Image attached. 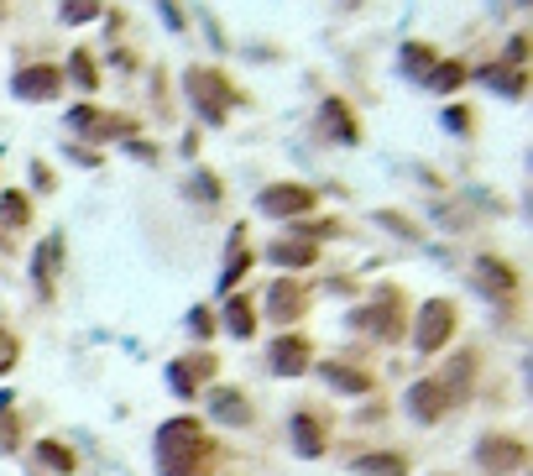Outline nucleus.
<instances>
[{
  "label": "nucleus",
  "instance_id": "nucleus-12",
  "mask_svg": "<svg viewBox=\"0 0 533 476\" xmlns=\"http://www.w3.org/2000/svg\"><path fill=\"white\" fill-rule=\"evenodd\" d=\"M272 372L277 377H304L309 372V340L304 335H277L272 340Z\"/></svg>",
  "mask_w": 533,
  "mask_h": 476
},
{
  "label": "nucleus",
  "instance_id": "nucleus-16",
  "mask_svg": "<svg viewBox=\"0 0 533 476\" xmlns=\"http://www.w3.org/2000/svg\"><path fill=\"white\" fill-rule=\"evenodd\" d=\"M319 126L330 131L335 142H345V147L361 142V126H356V116H351V105H345V100H324L319 105Z\"/></svg>",
  "mask_w": 533,
  "mask_h": 476
},
{
  "label": "nucleus",
  "instance_id": "nucleus-7",
  "mask_svg": "<svg viewBox=\"0 0 533 476\" xmlns=\"http://www.w3.org/2000/svg\"><path fill=\"white\" fill-rule=\"evenodd\" d=\"M314 204H319V194L309 184H272V189L257 194V210L277 215V220H298L304 210H314Z\"/></svg>",
  "mask_w": 533,
  "mask_h": 476
},
{
  "label": "nucleus",
  "instance_id": "nucleus-28",
  "mask_svg": "<svg viewBox=\"0 0 533 476\" xmlns=\"http://www.w3.org/2000/svg\"><path fill=\"white\" fill-rule=\"evenodd\" d=\"M63 79H74L79 89H100V74H95V58H89V53H74V58H68Z\"/></svg>",
  "mask_w": 533,
  "mask_h": 476
},
{
  "label": "nucleus",
  "instance_id": "nucleus-15",
  "mask_svg": "<svg viewBox=\"0 0 533 476\" xmlns=\"http://www.w3.org/2000/svg\"><path fill=\"white\" fill-rule=\"evenodd\" d=\"M58 267H63V236H48L37 246V257H32V283L42 299H53V288H58Z\"/></svg>",
  "mask_w": 533,
  "mask_h": 476
},
{
  "label": "nucleus",
  "instance_id": "nucleus-24",
  "mask_svg": "<svg viewBox=\"0 0 533 476\" xmlns=\"http://www.w3.org/2000/svg\"><path fill=\"white\" fill-rule=\"evenodd\" d=\"M246 267H251V252H246V231L236 225V231H230V252H225V278H220V288L230 293V288H236V278H241Z\"/></svg>",
  "mask_w": 533,
  "mask_h": 476
},
{
  "label": "nucleus",
  "instance_id": "nucleus-31",
  "mask_svg": "<svg viewBox=\"0 0 533 476\" xmlns=\"http://www.w3.org/2000/svg\"><path fill=\"white\" fill-rule=\"evenodd\" d=\"M16 361H21V340H16L11 330H0V377H6Z\"/></svg>",
  "mask_w": 533,
  "mask_h": 476
},
{
  "label": "nucleus",
  "instance_id": "nucleus-14",
  "mask_svg": "<svg viewBox=\"0 0 533 476\" xmlns=\"http://www.w3.org/2000/svg\"><path fill=\"white\" fill-rule=\"evenodd\" d=\"M434 382H439V393H445L450 403L471 398V382H476V351H460L445 372H434Z\"/></svg>",
  "mask_w": 533,
  "mask_h": 476
},
{
  "label": "nucleus",
  "instance_id": "nucleus-5",
  "mask_svg": "<svg viewBox=\"0 0 533 476\" xmlns=\"http://www.w3.org/2000/svg\"><path fill=\"white\" fill-rule=\"evenodd\" d=\"M68 126H74V136H89V142H131V136H136V121H131V116L95 110V105H74Z\"/></svg>",
  "mask_w": 533,
  "mask_h": 476
},
{
  "label": "nucleus",
  "instance_id": "nucleus-6",
  "mask_svg": "<svg viewBox=\"0 0 533 476\" xmlns=\"http://www.w3.org/2000/svg\"><path fill=\"white\" fill-rule=\"evenodd\" d=\"M523 461H528V445L513 435H486L476 445V466L486 476H513V471H523Z\"/></svg>",
  "mask_w": 533,
  "mask_h": 476
},
{
  "label": "nucleus",
  "instance_id": "nucleus-19",
  "mask_svg": "<svg viewBox=\"0 0 533 476\" xmlns=\"http://www.w3.org/2000/svg\"><path fill=\"white\" fill-rule=\"evenodd\" d=\"M32 461H42V471H53V476H74L79 471V456L63 440H37L32 445Z\"/></svg>",
  "mask_w": 533,
  "mask_h": 476
},
{
  "label": "nucleus",
  "instance_id": "nucleus-11",
  "mask_svg": "<svg viewBox=\"0 0 533 476\" xmlns=\"http://www.w3.org/2000/svg\"><path fill=\"white\" fill-rule=\"evenodd\" d=\"M324 445H330V424H324L314 408H298L293 414V450L298 456H324Z\"/></svg>",
  "mask_w": 533,
  "mask_h": 476
},
{
  "label": "nucleus",
  "instance_id": "nucleus-25",
  "mask_svg": "<svg viewBox=\"0 0 533 476\" xmlns=\"http://www.w3.org/2000/svg\"><path fill=\"white\" fill-rule=\"evenodd\" d=\"M481 79H486V84H497L507 100H518L523 89H528V79H523V74H513V68H502V63H486V68H481Z\"/></svg>",
  "mask_w": 533,
  "mask_h": 476
},
{
  "label": "nucleus",
  "instance_id": "nucleus-29",
  "mask_svg": "<svg viewBox=\"0 0 533 476\" xmlns=\"http://www.w3.org/2000/svg\"><path fill=\"white\" fill-rule=\"evenodd\" d=\"M403 68H408V74L424 84V79L434 74V53L424 48V42H408V48H403Z\"/></svg>",
  "mask_w": 533,
  "mask_h": 476
},
{
  "label": "nucleus",
  "instance_id": "nucleus-34",
  "mask_svg": "<svg viewBox=\"0 0 533 476\" xmlns=\"http://www.w3.org/2000/svg\"><path fill=\"white\" fill-rule=\"evenodd\" d=\"M189 330H194L199 340H210V335H215V314H210V309H194V314H189Z\"/></svg>",
  "mask_w": 533,
  "mask_h": 476
},
{
  "label": "nucleus",
  "instance_id": "nucleus-33",
  "mask_svg": "<svg viewBox=\"0 0 533 476\" xmlns=\"http://www.w3.org/2000/svg\"><path fill=\"white\" fill-rule=\"evenodd\" d=\"M16 445H21V424H16V414L0 408V450H16Z\"/></svg>",
  "mask_w": 533,
  "mask_h": 476
},
{
  "label": "nucleus",
  "instance_id": "nucleus-22",
  "mask_svg": "<svg viewBox=\"0 0 533 476\" xmlns=\"http://www.w3.org/2000/svg\"><path fill=\"white\" fill-rule=\"evenodd\" d=\"M210 414L220 424H251V403L236 388H220V393H210Z\"/></svg>",
  "mask_w": 533,
  "mask_h": 476
},
{
  "label": "nucleus",
  "instance_id": "nucleus-18",
  "mask_svg": "<svg viewBox=\"0 0 533 476\" xmlns=\"http://www.w3.org/2000/svg\"><path fill=\"white\" fill-rule=\"evenodd\" d=\"M324 382L340 388V393H372V388H377V377L361 372V367H351V361H324Z\"/></svg>",
  "mask_w": 533,
  "mask_h": 476
},
{
  "label": "nucleus",
  "instance_id": "nucleus-2",
  "mask_svg": "<svg viewBox=\"0 0 533 476\" xmlns=\"http://www.w3.org/2000/svg\"><path fill=\"white\" fill-rule=\"evenodd\" d=\"M351 325L366 330V335H377V340H403V335H408L403 293H398V288H382V293H377V304H366V309L351 314Z\"/></svg>",
  "mask_w": 533,
  "mask_h": 476
},
{
  "label": "nucleus",
  "instance_id": "nucleus-20",
  "mask_svg": "<svg viewBox=\"0 0 533 476\" xmlns=\"http://www.w3.org/2000/svg\"><path fill=\"white\" fill-rule=\"evenodd\" d=\"M476 283L486 293H502V299H507V293H518V272L507 267V262H497V257H481L476 262Z\"/></svg>",
  "mask_w": 533,
  "mask_h": 476
},
{
  "label": "nucleus",
  "instance_id": "nucleus-30",
  "mask_svg": "<svg viewBox=\"0 0 533 476\" xmlns=\"http://www.w3.org/2000/svg\"><path fill=\"white\" fill-rule=\"evenodd\" d=\"M162 476H210V445L199 450V456H189V461H178V466H168Z\"/></svg>",
  "mask_w": 533,
  "mask_h": 476
},
{
  "label": "nucleus",
  "instance_id": "nucleus-4",
  "mask_svg": "<svg viewBox=\"0 0 533 476\" xmlns=\"http://www.w3.org/2000/svg\"><path fill=\"white\" fill-rule=\"evenodd\" d=\"M455 325H460L455 304H450V299H429V304L419 309V325H413V346H419L424 356L445 351V346H450V335H455Z\"/></svg>",
  "mask_w": 533,
  "mask_h": 476
},
{
  "label": "nucleus",
  "instance_id": "nucleus-38",
  "mask_svg": "<svg viewBox=\"0 0 533 476\" xmlns=\"http://www.w3.org/2000/svg\"><path fill=\"white\" fill-rule=\"evenodd\" d=\"M131 152H136V157H147V163L157 157V147H152V142H136V136H131Z\"/></svg>",
  "mask_w": 533,
  "mask_h": 476
},
{
  "label": "nucleus",
  "instance_id": "nucleus-35",
  "mask_svg": "<svg viewBox=\"0 0 533 476\" xmlns=\"http://www.w3.org/2000/svg\"><path fill=\"white\" fill-rule=\"evenodd\" d=\"M507 63H513V74H523V63H528V37H513V48H507Z\"/></svg>",
  "mask_w": 533,
  "mask_h": 476
},
{
  "label": "nucleus",
  "instance_id": "nucleus-13",
  "mask_svg": "<svg viewBox=\"0 0 533 476\" xmlns=\"http://www.w3.org/2000/svg\"><path fill=\"white\" fill-rule=\"evenodd\" d=\"M304 293H309V288H298L293 278H283V283H272V288H267V314H272V320H277V325H293V320H298V314H304V309H309V299H304Z\"/></svg>",
  "mask_w": 533,
  "mask_h": 476
},
{
  "label": "nucleus",
  "instance_id": "nucleus-21",
  "mask_svg": "<svg viewBox=\"0 0 533 476\" xmlns=\"http://www.w3.org/2000/svg\"><path fill=\"white\" fill-rule=\"evenodd\" d=\"M225 330L236 335V340L257 335V309H251L246 293H230V299H225Z\"/></svg>",
  "mask_w": 533,
  "mask_h": 476
},
{
  "label": "nucleus",
  "instance_id": "nucleus-23",
  "mask_svg": "<svg viewBox=\"0 0 533 476\" xmlns=\"http://www.w3.org/2000/svg\"><path fill=\"white\" fill-rule=\"evenodd\" d=\"M267 257H272L277 267H314V262H319V246H314V241H298V236H293V241H277Z\"/></svg>",
  "mask_w": 533,
  "mask_h": 476
},
{
  "label": "nucleus",
  "instance_id": "nucleus-26",
  "mask_svg": "<svg viewBox=\"0 0 533 476\" xmlns=\"http://www.w3.org/2000/svg\"><path fill=\"white\" fill-rule=\"evenodd\" d=\"M460 84H466V68L460 63H434V74L424 79V89H434V95H455Z\"/></svg>",
  "mask_w": 533,
  "mask_h": 476
},
{
  "label": "nucleus",
  "instance_id": "nucleus-10",
  "mask_svg": "<svg viewBox=\"0 0 533 476\" xmlns=\"http://www.w3.org/2000/svg\"><path fill=\"white\" fill-rule=\"evenodd\" d=\"M408 414H413V419H424V424H439V419L450 414V398L439 393V382H434V377H419V382L408 388Z\"/></svg>",
  "mask_w": 533,
  "mask_h": 476
},
{
  "label": "nucleus",
  "instance_id": "nucleus-36",
  "mask_svg": "<svg viewBox=\"0 0 533 476\" xmlns=\"http://www.w3.org/2000/svg\"><path fill=\"white\" fill-rule=\"evenodd\" d=\"M100 6H63V21H95Z\"/></svg>",
  "mask_w": 533,
  "mask_h": 476
},
{
  "label": "nucleus",
  "instance_id": "nucleus-37",
  "mask_svg": "<svg viewBox=\"0 0 533 476\" xmlns=\"http://www.w3.org/2000/svg\"><path fill=\"white\" fill-rule=\"evenodd\" d=\"M194 194H204V199H220V184H215V178H194Z\"/></svg>",
  "mask_w": 533,
  "mask_h": 476
},
{
  "label": "nucleus",
  "instance_id": "nucleus-8",
  "mask_svg": "<svg viewBox=\"0 0 533 476\" xmlns=\"http://www.w3.org/2000/svg\"><path fill=\"white\" fill-rule=\"evenodd\" d=\"M11 95H16V100H32V105L58 100V95H63V68H53V63H32V68H21L16 84H11Z\"/></svg>",
  "mask_w": 533,
  "mask_h": 476
},
{
  "label": "nucleus",
  "instance_id": "nucleus-27",
  "mask_svg": "<svg viewBox=\"0 0 533 476\" xmlns=\"http://www.w3.org/2000/svg\"><path fill=\"white\" fill-rule=\"evenodd\" d=\"M27 220H32L27 194H21V189H6V194H0V225H11V231H16V225H27Z\"/></svg>",
  "mask_w": 533,
  "mask_h": 476
},
{
  "label": "nucleus",
  "instance_id": "nucleus-32",
  "mask_svg": "<svg viewBox=\"0 0 533 476\" xmlns=\"http://www.w3.org/2000/svg\"><path fill=\"white\" fill-rule=\"evenodd\" d=\"M445 126H450L455 136H471L476 116H471V110H466V105H450V110H445Z\"/></svg>",
  "mask_w": 533,
  "mask_h": 476
},
{
  "label": "nucleus",
  "instance_id": "nucleus-1",
  "mask_svg": "<svg viewBox=\"0 0 533 476\" xmlns=\"http://www.w3.org/2000/svg\"><path fill=\"white\" fill-rule=\"evenodd\" d=\"M183 84H189V100H194V110H199V116L210 121V126H220L225 110L246 100L241 84H230L220 68H189V74H183Z\"/></svg>",
  "mask_w": 533,
  "mask_h": 476
},
{
  "label": "nucleus",
  "instance_id": "nucleus-3",
  "mask_svg": "<svg viewBox=\"0 0 533 476\" xmlns=\"http://www.w3.org/2000/svg\"><path fill=\"white\" fill-rule=\"evenodd\" d=\"M204 445H210V440H204V424L189 419V414H178V419H168V424L157 429V466L168 471V466H178V461L199 456Z\"/></svg>",
  "mask_w": 533,
  "mask_h": 476
},
{
  "label": "nucleus",
  "instance_id": "nucleus-17",
  "mask_svg": "<svg viewBox=\"0 0 533 476\" xmlns=\"http://www.w3.org/2000/svg\"><path fill=\"white\" fill-rule=\"evenodd\" d=\"M351 466H356V476H408L413 471V461L403 456V450H366V456H356Z\"/></svg>",
  "mask_w": 533,
  "mask_h": 476
},
{
  "label": "nucleus",
  "instance_id": "nucleus-9",
  "mask_svg": "<svg viewBox=\"0 0 533 476\" xmlns=\"http://www.w3.org/2000/svg\"><path fill=\"white\" fill-rule=\"evenodd\" d=\"M210 377H215V356H210V351H194V356L168 361V388H173L178 398H194Z\"/></svg>",
  "mask_w": 533,
  "mask_h": 476
}]
</instances>
